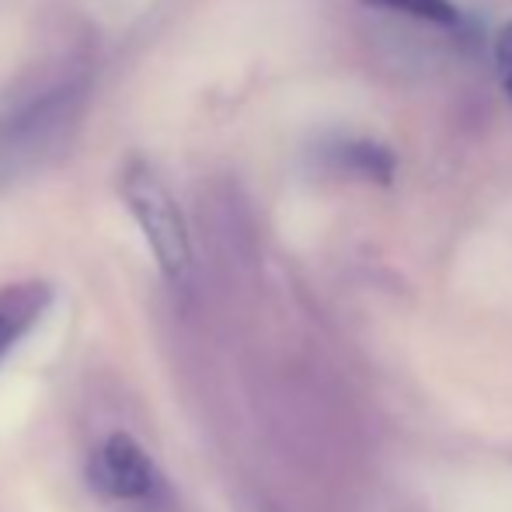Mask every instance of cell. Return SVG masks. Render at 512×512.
<instances>
[{
  "mask_svg": "<svg viewBox=\"0 0 512 512\" xmlns=\"http://www.w3.org/2000/svg\"><path fill=\"white\" fill-rule=\"evenodd\" d=\"M95 70L84 56H53L0 91V192L53 168L88 115Z\"/></svg>",
  "mask_w": 512,
  "mask_h": 512,
  "instance_id": "6da1fadb",
  "label": "cell"
},
{
  "mask_svg": "<svg viewBox=\"0 0 512 512\" xmlns=\"http://www.w3.org/2000/svg\"><path fill=\"white\" fill-rule=\"evenodd\" d=\"M122 203L133 213L143 241H147L154 265L175 290L192 283L196 255H192V237L185 227V216L178 209L168 185L157 178V171L147 161H129L119 178Z\"/></svg>",
  "mask_w": 512,
  "mask_h": 512,
  "instance_id": "7a4b0ae2",
  "label": "cell"
},
{
  "mask_svg": "<svg viewBox=\"0 0 512 512\" xmlns=\"http://www.w3.org/2000/svg\"><path fill=\"white\" fill-rule=\"evenodd\" d=\"M88 485L105 502L147 506L161 495L164 474L157 471L154 457L143 450L140 439L115 432L88 457Z\"/></svg>",
  "mask_w": 512,
  "mask_h": 512,
  "instance_id": "3957f363",
  "label": "cell"
},
{
  "mask_svg": "<svg viewBox=\"0 0 512 512\" xmlns=\"http://www.w3.org/2000/svg\"><path fill=\"white\" fill-rule=\"evenodd\" d=\"M53 304V290L46 283H11L0 290V363L25 342L28 331L42 321Z\"/></svg>",
  "mask_w": 512,
  "mask_h": 512,
  "instance_id": "277c9868",
  "label": "cell"
},
{
  "mask_svg": "<svg viewBox=\"0 0 512 512\" xmlns=\"http://www.w3.org/2000/svg\"><path fill=\"white\" fill-rule=\"evenodd\" d=\"M363 4H377V7H387V11H401V14H411L418 21H432V25H457V7L450 0H363Z\"/></svg>",
  "mask_w": 512,
  "mask_h": 512,
  "instance_id": "5b68a950",
  "label": "cell"
},
{
  "mask_svg": "<svg viewBox=\"0 0 512 512\" xmlns=\"http://www.w3.org/2000/svg\"><path fill=\"white\" fill-rule=\"evenodd\" d=\"M345 164H352V168H359L363 175H370V178H380V182H387V178H391V157H387L384 150H377V147H366V143L345 150Z\"/></svg>",
  "mask_w": 512,
  "mask_h": 512,
  "instance_id": "8992f818",
  "label": "cell"
},
{
  "mask_svg": "<svg viewBox=\"0 0 512 512\" xmlns=\"http://www.w3.org/2000/svg\"><path fill=\"white\" fill-rule=\"evenodd\" d=\"M495 70H499L502 91L512 98V21L499 32V39H495Z\"/></svg>",
  "mask_w": 512,
  "mask_h": 512,
  "instance_id": "52a82bcc",
  "label": "cell"
}]
</instances>
